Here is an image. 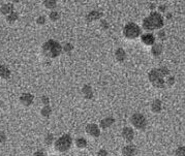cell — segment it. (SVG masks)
Segmentation results:
<instances>
[{
    "instance_id": "cell-1",
    "label": "cell",
    "mask_w": 185,
    "mask_h": 156,
    "mask_svg": "<svg viewBox=\"0 0 185 156\" xmlns=\"http://www.w3.org/2000/svg\"><path fill=\"white\" fill-rule=\"evenodd\" d=\"M163 26V18L159 13H151L143 20V28L147 31L161 29Z\"/></svg>"
},
{
    "instance_id": "cell-2",
    "label": "cell",
    "mask_w": 185,
    "mask_h": 156,
    "mask_svg": "<svg viewBox=\"0 0 185 156\" xmlns=\"http://www.w3.org/2000/svg\"><path fill=\"white\" fill-rule=\"evenodd\" d=\"M41 52L48 58H57L62 53V46L54 40H49L41 46Z\"/></svg>"
},
{
    "instance_id": "cell-3",
    "label": "cell",
    "mask_w": 185,
    "mask_h": 156,
    "mask_svg": "<svg viewBox=\"0 0 185 156\" xmlns=\"http://www.w3.org/2000/svg\"><path fill=\"white\" fill-rule=\"evenodd\" d=\"M165 76L161 73L159 68H153L148 73V80L151 83L153 87L157 88V89H161L166 86V79Z\"/></svg>"
},
{
    "instance_id": "cell-4",
    "label": "cell",
    "mask_w": 185,
    "mask_h": 156,
    "mask_svg": "<svg viewBox=\"0 0 185 156\" xmlns=\"http://www.w3.org/2000/svg\"><path fill=\"white\" fill-rule=\"evenodd\" d=\"M73 145V139L69 134H62L61 137H58L57 140H55L54 143V149L59 152V153H65L72 148Z\"/></svg>"
},
{
    "instance_id": "cell-5",
    "label": "cell",
    "mask_w": 185,
    "mask_h": 156,
    "mask_svg": "<svg viewBox=\"0 0 185 156\" xmlns=\"http://www.w3.org/2000/svg\"><path fill=\"white\" fill-rule=\"evenodd\" d=\"M123 35L127 40H136L141 35V28L136 23L130 22L124 26Z\"/></svg>"
},
{
    "instance_id": "cell-6",
    "label": "cell",
    "mask_w": 185,
    "mask_h": 156,
    "mask_svg": "<svg viewBox=\"0 0 185 156\" xmlns=\"http://www.w3.org/2000/svg\"><path fill=\"white\" fill-rule=\"evenodd\" d=\"M129 122L131 124V126L137 130H142L143 132V130L146 129V127H147V119L141 113H134V114L131 115Z\"/></svg>"
},
{
    "instance_id": "cell-7",
    "label": "cell",
    "mask_w": 185,
    "mask_h": 156,
    "mask_svg": "<svg viewBox=\"0 0 185 156\" xmlns=\"http://www.w3.org/2000/svg\"><path fill=\"white\" fill-rule=\"evenodd\" d=\"M85 130H86V133L88 134L90 137H93V139H96L99 136H101V129L99 128V126L95 123H89L85 127Z\"/></svg>"
},
{
    "instance_id": "cell-8",
    "label": "cell",
    "mask_w": 185,
    "mask_h": 156,
    "mask_svg": "<svg viewBox=\"0 0 185 156\" xmlns=\"http://www.w3.org/2000/svg\"><path fill=\"white\" fill-rule=\"evenodd\" d=\"M121 137L122 139L126 142V143H131L134 139V130L133 128L128 126H125L122 128V132H121Z\"/></svg>"
},
{
    "instance_id": "cell-9",
    "label": "cell",
    "mask_w": 185,
    "mask_h": 156,
    "mask_svg": "<svg viewBox=\"0 0 185 156\" xmlns=\"http://www.w3.org/2000/svg\"><path fill=\"white\" fill-rule=\"evenodd\" d=\"M20 104L23 105V107H30L31 105L33 104L34 100V96L30 93H23L19 98Z\"/></svg>"
},
{
    "instance_id": "cell-10",
    "label": "cell",
    "mask_w": 185,
    "mask_h": 156,
    "mask_svg": "<svg viewBox=\"0 0 185 156\" xmlns=\"http://www.w3.org/2000/svg\"><path fill=\"white\" fill-rule=\"evenodd\" d=\"M121 154L122 156H134L137 154V147L131 144L125 145L121 150Z\"/></svg>"
},
{
    "instance_id": "cell-11",
    "label": "cell",
    "mask_w": 185,
    "mask_h": 156,
    "mask_svg": "<svg viewBox=\"0 0 185 156\" xmlns=\"http://www.w3.org/2000/svg\"><path fill=\"white\" fill-rule=\"evenodd\" d=\"M115 123V119L113 118V117H106V118L101 119V121H99V128L105 130V129H108L110 128L113 124Z\"/></svg>"
},
{
    "instance_id": "cell-12",
    "label": "cell",
    "mask_w": 185,
    "mask_h": 156,
    "mask_svg": "<svg viewBox=\"0 0 185 156\" xmlns=\"http://www.w3.org/2000/svg\"><path fill=\"white\" fill-rule=\"evenodd\" d=\"M82 95H83V97L85 99H87V100H90V99L93 98V89L91 88L90 85H85V86L82 87Z\"/></svg>"
},
{
    "instance_id": "cell-13",
    "label": "cell",
    "mask_w": 185,
    "mask_h": 156,
    "mask_svg": "<svg viewBox=\"0 0 185 156\" xmlns=\"http://www.w3.org/2000/svg\"><path fill=\"white\" fill-rule=\"evenodd\" d=\"M141 40L145 46H153L155 44V36L152 33H145L141 36Z\"/></svg>"
},
{
    "instance_id": "cell-14",
    "label": "cell",
    "mask_w": 185,
    "mask_h": 156,
    "mask_svg": "<svg viewBox=\"0 0 185 156\" xmlns=\"http://www.w3.org/2000/svg\"><path fill=\"white\" fill-rule=\"evenodd\" d=\"M150 110L153 114H159V113L161 112L162 110V102L161 100H159V99H154L152 102H151V105H150Z\"/></svg>"
},
{
    "instance_id": "cell-15",
    "label": "cell",
    "mask_w": 185,
    "mask_h": 156,
    "mask_svg": "<svg viewBox=\"0 0 185 156\" xmlns=\"http://www.w3.org/2000/svg\"><path fill=\"white\" fill-rule=\"evenodd\" d=\"M101 16H102L101 13L97 12V10H92V12H90L86 16V21L87 22H93V21H96L99 18H101Z\"/></svg>"
},
{
    "instance_id": "cell-16",
    "label": "cell",
    "mask_w": 185,
    "mask_h": 156,
    "mask_svg": "<svg viewBox=\"0 0 185 156\" xmlns=\"http://www.w3.org/2000/svg\"><path fill=\"white\" fill-rule=\"evenodd\" d=\"M162 51H163V47H162L161 44H154L151 48V54L154 56V57H158V56H161Z\"/></svg>"
},
{
    "instance_id": "cell-17",
    "label": "cell",
    "mask_w": 185,
    "mask_h": 156,
    "mask_svg": "<svg viewBox=\"0 0 185 156\" xmlns=\"http://www.w3.org/2000/svg\"><path fill=\"white\" fill-rule=\"evenodd\" d=\"M115 58L118 62H123L126 58V53L124 51V49L118 48L115 51Z\"/></svg>"
},
{
    "instance_id": "cell-18",
    "label": "cell",
    "mask_w": 185,
    "mask_h": 156,
    "mask_svg": "<svg viewBox=\"0 0 185 156\" xmlns=\"http://www.w3.org/2000/svg\"><path fill=\"white\" fill-rule=\"evenodd\" d=\"M10 77V70L5 65H0V78L3 80H8Z\"/></svg>"
},
{
    "instance_id": "cell-19",
    "label": "cell",
    "mask_w": 185,
    "mask_h": 156,
    "mask_svg": "<svg viewBox=\"0 0 185 156\" xmlns=\"http://www.w3.org/2000/svg\"><path fill=\"white\" fill-rule=\"evenodd\" d=\"M13 9H14L13 4H10V3H8V4H3L1 6V8H0V13H1L2 15L8 16V15H9V13H13Z\"/></svg>"
},
{
    "instance_id": "cell-20",
    "label": "cell",
    "mask_w": 185,
    "mask_h": 156,
    "mask_svg": "<svg viewBox=\"0 0 185 156\" xmlns=\"http://www.w3.org/2000/svg\"><path fill=\"white\" fill-rule=\"evenodd\" d=\"M74 144H76V147L79 148V149H85L87 147V140L85 139V137H78V139H76V141H74Z\"/></svg>"
},
{
    "instance_id": "cell-21",
    "label": "cell",
    "mask_w": 185,
    "mask_h": 156,
    "mask_svg": "<svg viewBox=\"0 0 185 156\" xmlns=\"http://www.w3.org/2000/svg\"><path fill=\"white\" fill-rule=\"evenodd\" d=\"M41 115L44 118H49L52 115V108L50 105H44L41 110Z\"/></svg>"
},
{
    "instance_id": "cell-22",
    "label": "cell",
    "mask_w": 185,
    "mask_h": 156,
    "mask_svg": "<svg viewBox=\"0 0 185 156\" xmlns=\"http://www.w3.org/2000/svg\"><path fill=\"white\" fill-rule=\"evenodd\" d=\"M44 143H45V145H47V146H52V145H54V143H55L54 136H53L52 133H48L47 136L45 137Z\"/></svg>"
},
{
    "instance_id": "cell-23",
    "label": "cell",
    "mask_w": 185,
    "mask_h": 156,
    "mask_svg": "<svg viewBox=\"0 0 185 156\" xmlns=\"http://www.w3.org/2000/svg\"><path fill=\"white\" fill-rule=\"evenodd\" d=\"M44 5L46 6V8H48V9H54L57 5V2H56V0H45Z\"/></svg>"
},
{
    "instance_id": "cell-24",
    "label": "cell",
    "mask_w": 185,
    "mask_h": 156,
    "mask_svg": "<svg viewBox=\"0 0 185 156\" xmlns=\"http://www.w3.org/2000/svg\"><path fill=\"white\" fill-rule=\"evenodd\" d=\"M18 18H19V15H18L17 13L15 12H13L12 13H9V15L6 16V21H8V23H14V22H16V21L18 20Z\"/></svg>"
},
{
    "instance_id": "cell-25",
    "label": "cell",
    "mask_w": 185,
    "mask_h": 156,
    "mask_svg": "<svg viewBox=\"0 0 185 156\" xmlns=\"http://www.w3.org/2000/svg\"><path fill=\"white\" fill-rule=\"evenodd\" d=\"M73 49V46L70 44V42H65V44L62 46V51H64L65 53L72 52Z\"/></svg>"
},
{
    "instance_id": "cell-26",
    "label": "cell",
    "mask_w": 185,
    "mask_h": 156,
    "mask_svg": "<svg viewBox=\"0 0 185 156\" xmlns=\"http://www.w3.org/2000/svg\"><path fill=\"white\" fill-rule=\"evenodd\" d=\"M49 18L53 22H56V21H58L60 19V15H59V13H57V12H52V13H50Z\"/></svg>"
},
{
    "instance_id": "cell-27",
    "label": "cell",
    "mask_w": 185,
    "mask_h": 156,
    "mask_svg": "<svg viewBox=\"0 0 185 156\" xmlns=\"http://www.w3.org/2000/svg\"><path fill=\"white\" fill-rule=\"evenodd\" d=\"M175 156H185V146H180L176 149Z\"/></svg>"
},
{
    "instance_id": "cell-28",
    "label": "cell",
    "mask_w": 185,
    "mask_h": 156,
    "mask_svg": "<svg viewBox=\"0 0 185 156\" xmlns=\"http://www.w3.org/2000/svg\"><path fill=\"white\" fill-rule=\"evenodd\" d=\"M175 82H176L175 78L172 77V76H169L168 79L166 80V85H168L169 87H172V86H174V85H175Z\"/></svg>"
},
{
    "instance_id": "cell-29",
    "label": "cell",
    "mask_w": 185,
    "mask_h": 156,
    "mask_svg": "<svg viewBox=\"0 0 185 156\" xmlns=\"http://www.w3.org/2000/svg\"><path fill=\"white\" fill-rule=\"evenodd\" d=\"M41 101L42 105H50V98L48 96H41Z\"/></svg>"
},
{
    "instance_id": "cell-30",
    "label": "cell",
    "mask_w": 185,
    "mask_h": 156,
    "mask_svg": "<svg viewBox=\"0 0 185 156\" xmlns=\"http://www.w3.org/2000/svg\"><path fill=\"white\" fill-rule=\"evenodd\" d=\"M96 156H109V153H108V151L105 150V149H101V150L97 151Z\"/></svg>"
},
{
    "instance_id": "cell-31",
    "label": "cell",
    "mask_w": 185,
    "mask_h": 156,
    "mask_svg": "<svg viewBox=\"0 0 185 156\" xmlns=\"http://www.w3.org/2000/svg\"><path fill=\"white\" fill-rule=\"evenodd\" d=\"M36 23L38 24V25H44L45 23H46V18L44 17V16H40L36 19Z\"/></svg>"
},
{
    "instance_id": "cell-32",
    "label": "cell",
    "mask_w": 185,
    "mask_h": 156,
    "mask_svg": "<svg viewBox=\"0 0 185 156\" xmlns=\"http://www.w3.org/2000/svg\"><path fill=\"white\" fill-rule=\"evenodd\" d=\"M6 141V136H5V133L1 132L0 130V144H3L4 142Z\"/></svg>"
},
{
    "instance_id": "cell-33",
    "label": "cell",
    "mask_w": 185,
    "mask_h": 156,
    "mask_svg": "<svg viewBox=\"0 0 185 156\" xmlns=\"http://www.w3.org/2000/svg\"><path fill=\"white\" fill-rule=\"evenodd\" d=\"M32 156H46V155H45V153L42 151H36L35 153H33Z\"/></svg>"
},
{
    "instance_id": "cell-34",
    "label": "cell",
    "mask_w": 185,
    "mask_h": 156,
    "mask_svg": "<svg viewBox=\"0 0 185 156\" xmlns=\"http://www.w3.org/2000/svg\"><path fill=\"white\" fill-rule=\"evenodd\" d=\"M158 36H159V38L163 40V38H165V36H166L165 31H159V32H158Z\"/></svg>"
},
{
    "instance_id": "cell-35",
    "label": "cell",
    "mask_w": 185,
    "mask_h": 156,
    "mask_svg": "<svg viewBox=\"0 0 185 156\" xmlns=\"http://www.w3.org/2000/svg\"><path fill=\"white\" fill-rule=\"evenodd\" d=\"M159 9H161V12H165V10H166V6L165 5H161V6H159Z\"/></svg>"
},
{
    "instance_id": "cell-36",
    "label": "cell",
    "mask_w": 185,
    "mask_h": 156,
    "mask_svg": "<svg viewBox=\"0 0 185 156\" xmlns=\"http://www.w3.org/2000/svg\"><path fill=\"white\" fill-rule=\"evenodd\" d=\"M102 24H104L102 26H104L105 28H108V25H106V21H102Z\"/></svg>"
},
{
    "instance_id": "cell-37",
    "label": "cell",
    "mask_w": 185,
    "mask_h": 156,
    "mask_svg": "<svg viewBox=\"0 0 185 156\" xmlns=\"http://www.w3.org/2000/svg\"><path fill=\"white\" fill-rule=\"evenodd\" d=\"M10 1H12V2H14V3H18V2L20 1V0H10Z\"/></svg>"
},
{
    "instance_id": "cell-38",
    "label": "cell",
    "mask_w": 185,
    "mask_h": 156,
    "mask_svg": "<svg viewBox=\"0 0 185 156\" xmlns=\"http://www.w3.org/2000/svg\"><path fill=\"white\" fill-rule=\"evenodd\" d=\"M63 1H69V0H63Z\"/></svg>"
}]
</instances>
